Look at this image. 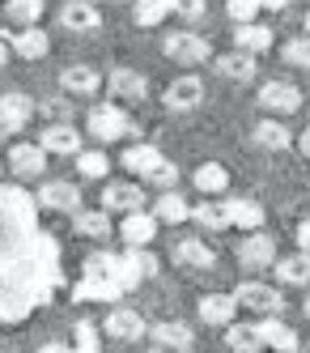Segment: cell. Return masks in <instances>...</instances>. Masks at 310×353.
Masks as SVG:
<instances>
[{
  "label": "cell",
  "mask_w": 310,
  "mask_h": 353,
  "mask_svg": "<svg viewBox=\"0 0 310 353\" xmlns=\"http://www.w3.org/2000/svg\"><path fill=\"white\" fill-rule=\"evenodd\" d=\"M34 98L30 94H21V90H13V94H0V141L5 137H17L25 123L34 119Z\"/></svg>",
  "instance_id": "6"
},
{
  "label": "cell",
  "mask_w": 310,
  "mask_h": 353,
  "mask_svg": "<svg viewBox=\"0 0 310 353\" xmlns=\"http://www.w3.org/2000/svg\"><path fill=\"white\" fill-rule=\"evenodd\" d=\"M9 170H13V179H43L47 174V149L39 141L9 145Z\"/></svg>",
  "instance_id": "8"
},
{
  "label": "cell",
  "mask_w": 310,
  "mask_h": 353,
  "mask_svg": "<svg viewBox=\"0 0 310 353\" xmlns=\"http://www.w3.org/2000/svg\"><path fill=\"white\" fill-rule=\"evenodd\" d=\"M119 239H123L127 247H149L153 239H158V217H153L149 209H141V213H123V221H119Z\"/></svg>",
  "instance_id": "24"
},
{
  "label": "cell",
  "mask_w": 310,
  "mask_h": 353,
  "mask_svg": "<svg viewBox=\"0 0 310 353\" xmlns=\"http://www.w3.org/2000/svg\"><path fill=\"white\" fill-rule=\"evenodd\" d=\"M272 268H276V281L280 285L310 290V256H302V251H298V256H280Z\"/></svg>",
  "instance_id": "30"
},
{
  "label": "cell",
  "mask_w": 310,
  "mask_h": 353,
  "mask_svg": "<svg viewBox=\"0 0 310 353\" xmlns=\"http://www.w3.org/2000/svg\"><path fill=\"white\" fill-rule=\"evenodd\" d=\"M34 200H39V209H47V213H68V217L85 205L81 188L68 183V179H47V183H39V196Z\"/></svg>",
  "instance_id": "7"
},
{
  "label": "cell",
  "mask_w": 310,
  "mask_h": 353,
  "mask_svg": "<svg viewBox=\"0 0 310 353\" xmlns=\"http://www.w3.org/2000/svg\"><path fill=\"white\" fill-rule=\"evenodd\" d=\"M85 132L98 145H111V141H123V137H136V123L127 119V111L119 103H102V107L85 111Z\"/></svg>",
  "instance_id": "3"
},
{
  "label": "cell",
  "mask_w": 310,
  "mask_h": 353,
  "mask_svg": "<svg viewBox=\"0 0 310 353\" xmlns=\"http://www.w3.org/2000/svg\"><path fill=\"white\" fill-rule=\"evenodd\" d=\"M213 68H217V77H225V81H238V85H247L255 72H260V56H251V52H225V56H217L213 60Z\"/></svg>",
  "instance_id": "20"
},
{
  "label": "cell",
  "mask_w": 310,
  "mask_h": 353,
  "mask_svg": "<svg viewBox=\"0 0 310 353\" xmlns=\"http://www.w3.org/2000/svg\"><path fill=\"white\" fill-rule=\"evenodd\" d=\"M64 285L60 247L34 225V200L21 188H0V323H21Z\"/></svg>",
  "instance_id": "1"
},
{
  "label": "cell",
  "mask_w": 310,
  "mask_h": 353,
  "mask_svg": "<svg viewBox=\"0 0 310 353\" xmlns=\"http://www.w3.org/2000/svg\"><path fill=\"white\" fill-rule=\"evenodd\" d=\"M174 13L187 21V26H196V21H204V13H209V5L204 0H174Z\"/></svg>",
  "instance_id": "41"
},
{
  "label": "cell",
  "mask_w": 310,
  "mask_h": 353,
  "mask_svg": "<svg viewBox=\"0 0 310 353\" xmlns=\"http://www.w3.org/2000/svg\"><path fill=\"white\" fill-rule=\"evenodd\" d=\"M149 353H166V349H149Z\"/></svg>",
  "instance_id": "52"
},
{
  "label": "cell",
  "mask_w": 310,
  "mask_h": 353,
  "mask_svg": "<svg viewBox=\"0 0 310 353\" xmlns=\"http://www.w3.org/2000/svg\"><path fill=\"white\" fill-rule=\"evenodd\" d=\"M289 0H260V9H285Z\"/></svg>",
  "instance_id": "47"
},
{
  "label": "cell",
  "mask_w": 310,
  "mask_h": 353,
  "mask_svg": "<svg viewBox=\"0 0 310 353\" xmlns=\"http://www.w3.org/2000/svg\"><path fill=\"white\" fill-rule=\"evenodd\" d=\"M149 183H153V188H162V192H174V183H178V166H174L170 158H162L158 170L149 174Z\"/></svg>",
  "instance_id": "40"
},
{
  "label": "cell",
  "mask_w": 310,
  "mask_h": 353,
  "mask_svg": "<svg viewBox=\"0 0 310 353\" xmlns=\"http://www.w3.org/2000/svg\"><path fill=\"white\" fill-rule=\"evenodd\" d=\"M234 256H238V264H242V268H251V272L272 268V264H276V239H272V234H264V230H251V234L234 247Z\"/></svg>",
  "instance_id": "11"
},
{
  "label": "cell",
  "mask_w": 310,
  "mask_h": 353,
  "mask_svg": "<svg viewBox=\"0 0 310 353\" xmlns=\"http://www.w3.org/2000/svg\"><path fill=\"white\" fill-rule=\"evenodd\" d=\"M234 47L238 52H251L260 56L272 47V26H264V21H247V26H234Z\"/></svg>",
  "instance_id": "32"
},
{
  "label": "cell",
  "mask_w": 310,
  "mask_h": 353,
  "mask_svg": "<svg viewBox=\"0 0 310 353\" xmlns=\"http://www.w3.org/2000/svg\"><path fill=\"white\" fill-rule=\"evenodd\" d=\"M153 217H158V225H178V221H187L192 217V205L178 192H162L158 200H153Z\"/></svg>",
  "instance_id": "33"
},
{
  "label": "cell",
  "mask_w": 310,
  "mask_h": 353,
  "mask_svg": "<svg viewBox=\"0 0 310 353\" xmlns=\"http://www.w3.org/2000/svg\"><path fill=\"white\" fill-rule=\"evenodd\" d=\"M170 260L178 268H187V272H209L217 264V251L204 243V239H183V243H174L170 247Z\"/></svg>",
  "instance_id": "17"
},
{
  "label": "cell",
  "mask_w": 310,
  "mask_h": 353,
  "mask_svg": "<svg viewBox=\"0 0 310 353\" xmlns=\"http://www.w3.org/2000/svg\"><path fill=\"white\" fill-rule=\"evenodd\" d=\"M174 13V0H132V21L141 30H153Z\"/></svg>",
  "instance_id": "34"
},
{
  "label": "cell",
  "mask_w": 310,
  "mask_h": 353,
  "mask_svg": "<svg viewBox=\"0 0 310 353\" xmlns=\"http://www.w3.org/2000/svg\"><path fill=\"white\" fill-rule=\"evenodd\" d=\"M39 145L47 149V158H76L81 154V132L72 128V123H47V128L39 132Z\"/></svg>",
  "instance_id": "14"
},
{
  "label": "cell",
  "mask_w": 310,
  "mask_h": 353,
  "mask_svg": "<svg viewBox=\"0 0 310 353\" xmlns=\"http://www.w3.org/2000/svg\"><path fill=\"white\" fill-rule=\"evenodd\" d=\"M162 56L174 60V64H183V68H196L204 60H213V43L196 34V30H174L166 43H162Z\"/></svg>",
  "instance_id": "5"
},
{
  "label": "cell",
  "mask_w": 310,
  "mask_h": 353,
  "mask_svg": "<svg viewBox=\"0 0 310 353\" xmlns=\"http://www.w3.org/2000/svg\"><path fill=\"white\" fill-rule=\"evenodd\" d=\"M149 341L158 345V349H170V353H192V349H196V332H192L187 323H178V319L153 323V327H149Z\"/></svg>",
  "instance_id": "18"
},
{
  "label": "cell",
  "mask_w": 310,
  "mask_h": 353,
  "mask_svg": "<svg viewBox=\"0 0 310 353\" xmlns=\"http://www.w3.org/2000/svg\"><path fill=\"white\" fill-rule=\"evenodd\" d=\"M39 111H43L51 123H68V103H64V98H51V103H43Z\"/></svg>",
  "instance_id": "43"
},
{
  "label": "cell",
  "mask_w": 310,
  "mask_h": 353,
  "mask_svg": "<svg viewBox=\"0 0 310 353\" xmlns=\"http://www.w3.org/2000/svg\"><path fill=\"white\" fill-rule=\"evenodd\" d=\"M85 272L111 281L119 294H132L141 281H149V276L158 272V256H149V247H127L123 256H115V251H94L85 260Z\"/></svg>",
  "instance_id": "2"
},
{
  "label": "cell",
  "mask_w": 310,
  "mask_h": 353,
  "mask_svg": "<svg viewBox=\"0 0 310 353\" xmlns=\"http://www.w3.org/2000/svg\"><path fill=\"white\" fill-rule=\"evenodd\" d=\"M293 353H302V349H293Z\"/></svg>",
  "instance_id": "53"
},
{
  "label": "cell",
  "mask_w": 310,
  "mask_h": 353,
  "mask_svg": "<svg viewBox=\"0 0 310 353\" xmlns=\"http://www.w3.org/2000/svg\"><path fill=\"white\" fill-rule=\"evenodd\" d=\"M234 302H238L242 311L260 315V319H268V315H285V290H280V285H268V281H238Z\"/></svg>",
  "instance_id": "4"
},
{
  "label": "cell",
  "mask_w": 310,
  "mask_h": 353,
  "mask_svg": "<svg viewBox=\"0 0 310 353\" xmlns=\"http://www.w3.org/2000/svg\"><path fill=\"white\" fill-rule=\"evenodd\" d=\"M76 174H81V179H107L111 174L107 149H81V154H76Z\"/></svg>",
  "instance_id": "36"
},
{
  "label": "cell",
  "mask_w": 310,
  "mask_h": 353,
  "mask_svg": "<svg viewBox=\"0 0 310 353\" xmlns=\"http://www.w3.org/2000/svg\"><path fill=\"white\" fill-rule=\"evenodd\" d=\"M60 26L76 30V34H90V30L102 26V9L94 5V0H68V5L60 9Z\"/></svg>",
  "instance_id": "21"
},
{
  "label": "cell",
  "mask_w": 310,
  "mask_h": 353,
  "mask_svg": "<svg viewBox=\"0 0 310 353\" xmlns=\"http://www.w3.org/2000/svg\"><path fill=\"white\" fill-rule=\"evenodd\" d=\"M9 56H13V52H9V43H5V39H0V68H5V64H9Z\"/></svg>",
  "instance_id": "48"
},
{
  "label": "cell",
  "mask_w": 310,
  "mask_h": 353,
  "mask_svg": "<svg viewBox=\"0 0 310 353\" xmlns=\"http://www.w3.org/2000/svg\"><path fill=\"white\" fill-rule=\"evenodd\" d=\"M98 5H127V0H98Z\"/></svg>",
  "instance_id": "50"
},
{
  "label": "cell",
  "mask_w": 310,
  "mask_h": 353,
  "mask_svg": "<svg viewBox=\"0 0 310 353\" xmlns=\"http://www.w3.org/2000/svg\"><path fill=\"white\" fill-rule=\"evenodd\" d=\"M72 230L81 234V239H94V243H107L111 234H115V221H111V213L107 209H76L72 213Z\"/></svg>",
  "instance_id": "22"
},
{
  "label": "cell",
  "mask_w": 310,
  "mask_h": 353,
  "mask_svg": "<svg viewBox=\"0 0 310 353\" xmlns=\"http://www.w3.org/2000/svg\"><path fill=\"white\" fill-rule=\"evenodd\" d=\"M192 221L200 225V230H209V234H221V230H229L221 200H209V196H204L200 205H192Z\"/></svg>",
  "instance_id": "35"
},
{
  "label": "cell",
  "mask_w": 310,
  "mask_h": 353,
  "mask_svg": "<svg viewBox=\"0 0 310 353\" xmlns=\"http://www.w3.org/2000/svg\"><path fill=\"white\" fill-rule=\"evenodd\" d=\"M251 145L268 149V154H280V149H289V145H293V132H289V123H285V119L264 115V119L251 128Z\"/></svg>",
  "instance_id": "23"
},
{
  "label": "cell",
  "mask_w": 310,
  "mask_h": 353,
  "mask_svg": "<svg viewBox=\"0 0 310 353\" xmlns=\"http://www.w3.org/2000/svg\"><path fill=\"white\" fill-rule=\"evenodd\" d=\"M298 247H302V256H310V221L298 225Z\"/></svg>",
  "instance_id": "44"
},
{
  "label": "cell",
  "mask_w": 310,
  "mask_h": 353,
  "mask_svg": "<svg viewBox=\"0 0 310 353\" xmlns=\"http://www.w3.org/2000/svg\"><path fill=\"white\" fill-rule=\"evenodd\" d=\"M9 43V52L13 56H21V60H43L47 52H51V39L39 30V26H21L17 34H0Z\"/></svg>",
  "instance_id": "25"
},
{
  "label": "cell",
  "mask_w": 310,
  "mask_h": 353,
  "mask_svg": "<svg viewBox=\"0 0 310 353\" xmlns=\"http://www.w3.org/2000/svg\"><path fill=\"white\" fill-rule=\"evenodd\" d=\"M196 315L204 319V327H229L238 319V302H234V294H200Z\"/></svg>",
  "instance_id": "16"
},
{
  "label": "cell",
  "mask_w": 310,
  "mask_h": 353,
  "mask_svg": "<svg viewBox=\"0 0 310 353\" xmlns=\"http://www.w3.org/2000/svg\"><path fill=\"white\" fill-rule=\"evenodd\" d=\"M225 13L234 26H247V21L260 17V0H225Z\"/></svg>",
  "instance_id": "39"
},
{
  "label": "cell",
  "mask_w": 310,
  "mask_h": 353,
  "mask_svg": "<svg viewBox=\"0 0 310 353\" xmlns=\"http://www.w3.org/2000/svg\"><path fill=\"white\" fill-rule=\"evenodd\" d=\"M225 349H234V353H264V336H260V323H242L234 319L225 327Z\"/></svg>",
  "instance_id": "28"
},
{
  "label": "cell",
  "mask_w": 310,
  "mask_h": 353,
  "mask_svg": "<svg viewBox=\"0 0 310 353\" xmlns=\"http://www.w3.org/2000/svg\"><path fill=\"white\" fill-rule=\"evenodd\" d=\"M98 209H107V213H141L145 209V188L141 179H115L102 188V205Z\"/></svg>",
  "instance_id": "9"
},
{
  "label": "cell",
  "mask_w": 310,
  "mask_h": 353,
  "mask_svg": "<svg viewBox=\"0 0 310 353\" xmlns=\"http://www.w3.org/2000/svg\"><path fill=\"white\" fill-rule=\"evenodd\" d=\"M72 349H76V353H102V349H98V332H94V323H85V319L76 323V345H72Z\"/></svg>",
  "instance_id": "42"
},
{
  "label": "cell",
  "mask_w": 310,
  "mask_h": 353,
  "mask_svg": "<svg viewBox=\"0 0 310 353\" xmlns=\"http://www.w3.org/2000/svg\"><path fill=\"white\" fill-rule=\"evenodd\" d=\"M98 85H102V72L90 68V64H68V68L60 72V90H64V94L90 98V94H98Z\"/></svg>",
  "instance_id": "26"
},
{
  "label": "cell",
  "mask_w": 310,
  "mask_h": 353,
  "mask_svg": "<svg viewBox=\"0 0 310 353\" xmlns=\"http://www.w3.org/2000/svg\"><path fill=\"white\" fill-rule=\"evenodd\" d=\"M192 183H196L200 196H221V192L229 188V170H225L221 162H200V166L192 170Z\"/></svg>",
  "instance_id": "31"
},
{
  "label": "cell",
  "mask_w": 310,
  "mask_h": 353,
  "mask_svg": "<svg viewBox=\"0 0 310 353\" xmlns=\"http://www.w3.org/2000/svg\"><path fill=\"white\" fill-rule=\"evenodd\" d=\"M119 162H123V170L132 174V179H149V174L158 170L162 154H158V149H153V145H127Z\"/></svg>",
  "instance_id": "29"
},
{
  "label": "cell",
  "mask_w": 310,
  "mask_h": 353,
  "mask_svg": "<svg viewBox=\"0 0 310 353\" xmlns=\"http://www.w3.org/2000/svg\"><path fill=\"white\" fill-rule=\"evenodd\" d=\"M306 34H310V9H306Z\"/></svg>",
  "instance_id": "51"
},
{
  "label": "cell",
  "mask_w": 310,
  "mask_h": 353,
  "mask_svg": "<svg viewBox=\"0 0 310 353\" xmlns=\"http://www.w3.org/2000/svg\"><path fill=\"white\" fill-rule=\"evenodd\" d=\"M107 90L115 103H145L149 98V77L136 68H111L107 72Z\"/></svg>",
  "instance_id": "13"
},
{
  "label": "cell",
  "mask_w": 310,
  "mask_h": 353,
  "mask_svg": "<svg viewBox=\"0 0 310 353\" xmlns=\"http://www.w3.org/2000/svg\"><path fill=\"white\" fill-rule=\"evenodd\" d=\"M39 353H76V349H72V345H60V341H51V345H43Z\"/></svg>",
  "instance_id": "46"
},
{
  "label": "cell",
  "mask_w": 310,
  "mask_h": 353,
  "mask_svg": "<svg viewBox=\"0 0 310 353\" xmlns=\"http://www.w3.org/2000/svg\"><path fill=\"white\" fill-rule=\"evenodd\" d=\"M260 323V336H264V349H276V353H293L298 349V332L280 319V315H268V319H255Z\"/></svg>",
  "instance_id": "27"
},
{
  "label": "cell",
  "mask_w": 310,
  "mask_h": 353,
  "mask_svg": "<svg viewBox=\"0 0 310 353\" xmlns=\"http://www.w3.org/2000/svg\"><path fill=\"white\" fill-rule=\"evenodd\" d=\"M102 327H107V336H111V341H123V345H136V341L149 336V323H145L132 307H115Z\"/></svg>",
  "instance_id": "15"
},
{
  "label": "cell",
  "mask_w": 310,
  "mask_h": 353,
  "mask_svg": "<svg viewBox=\"0 0 310 353\" xmlns=\"http://www.w3.org/2000/svg\"><path fill=\"white\" fill-rule=\"evenodd\" d=\"M162 103H166V111L170 115H187V111H200V103H204V81L200 77H174L170 85H166V94H162Z\"/></svg>",
  "instance_id": "10"
},
{
  "label": "cell",
  "mask_w": 310,
  "mask_h": 353,
  "mask_svg": "<svg viewBox=\"0 0 310 353\" xmlns=\"http://www.w3.org/2000/svg\"><path fill=\"white\" fill-rule=\"evenodd\" d=\"M302 315L310 319V290H306V298H302Z\"/></svg>",
  "instance_id": "49"
},
{
  "label": "cell",
  "mask_w": 310,
  "mask_h": 353,
  "mask_svg": "<svg viewBox=\"0 0 310 353\" xmlns=\"http://www.w3.org/2000/svg\"><path fill=\"white\" fill-rule=\"evenodd\" d=\"M280 56H285V64H293V68H310V34H298L289 43H280Z\"/></svg>",
  "instance_id": "38"
},
{
  "label": "cell",
  "mask_w": 310,
  "mask_h": 353,
  "mask_svg": "<svg viewBox=\"0 0 310 353\" xmlns=\"http://www.w3.org/2000/svg\"><path fill=\"white\" fill-rule=\"evenodd\" d=\"M298 149H302V154H306V158H310V123H306V128H302V132H298Z\"/></svg>",
  "instance_id": "45"
},
{
  "label": "cell",
  "mask_w": 310,
  "mask_h": 353,
  "mask_svg": "<svg viewBox=\"0 0 310 353\" xmlns=\"http://www.w3.org/2000/svg\"><path fill=\"white\" fill-rule=\"evenodd\" d=\"M255 103H260V111H272V115H289L302 107V90L293 81H264L260 94H255Z\"/></svg>",
  "instance_id": "12"
},
{
  "label": "cell",
  "mask_w": 310,
  "mask_h": 353,
  "mask_svg": "<svg viewBox=\"0 0 310 353\" xmlns=\"http://www.w3.org/2000/svg\"><path fill=\"white\" fill-rule=\"evenodd\" d=\"M221 209H225V221L229 225H238V230H264V205L260 200H251V196H229L221 200Z\"/></svg>",
  "instance_id": "19"
},
{
  "label": "cell",
  "mask_w": 310,
  "mask_h": 353,
  "mask_svg": "<svg viewBox=\"0 0 310 353\" xmlns=\"http://www.w3.org/2000/svg\"><path fill=\"white\" fill-rule=\"evenodd\" d=\"M5 13L17 26H39L43 21V0H5Z\"/></svg>",
  "instance_id": "37"
}]
</instances>
